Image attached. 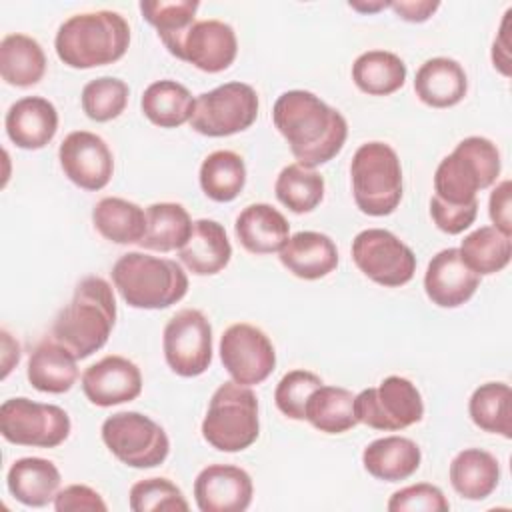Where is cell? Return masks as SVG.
Returning <instances> with one entry per match:
<instances>
[{"label":"cell","instance_id":"6da1fadb","mask_svg":"<svg viewBox=\"0 0 512 512\" xmlns=\"http://www.w3.org/2000/svg\"><path fill=\"white\" fill-rule=\"evenodd\" d=\"M272 122L288 142L292 156L306 168H316L340 154L348 136L346 118L308 90L280 94Z\"/></svg>","mask_w":512,"mask_h":512},{"label":"cell","instance_id":"7a4b0ae2","mask_svg":"<svg viewBox=\"0 0 512 512\" xmlns=\"http://www.w3.org/2000/svg\"><path fill=\"white\" fill-rule=\"evenodd\" d=\"M116 322V296L102 276L82 278L72 300L54 318L50 336L78 360L98 352L110 338Z\"/></svg>","mask_w":512,"mask_h":512},{"label":"cell","instance_id":"3957f363","mask_svg":"<svg viewBox=\"0 0 512 512\" xmlns=\"http://www.w3.org/2000/svg\"><path fill=\"white\" fill-rule=\"evenodd\" d=\"M130 46V26L114 10L74 14L56 32L54 48L58 58L78 70L114 64Z\"/></svg>","mask_w":512,"mask_h":512},{"label":"cell","instance_id":"277c9868","mask_svg":"<svg viewBox=\"0 0 512 512\" xmlns=\"http://www.w3.org/2000/svg\"><path fill=\"white\" fill-rule=\"evenodd\" d=\"M110 274L122 300L140 310L168 308L188 292L186 272L170 258L128 252L114 262Z\"/></svg>","mask_w":512,"mask_h":512},{"label":"cell","instance_id":"5b68a950","mask_svg":"<svg viewBox=\"0 0 512 512\" xmlns=\"http://www.w3.org/2000/svg\"><path fill=\"white\" fill-rule=\"evenodd\" d=\"M500 168L496 144L484 136H468L438 164L434 198L454 206L476 202V192L490 188L498 180Z\"/></svg>","mask_w":512,"mask_h":512},{"label":"cell","instance_id":"8992f818","mask_svg":"<svg viewBox=\"0 0 512 512\" xmlns=\"http://www.w3.org/2000/svg\"><path fill=\"white\" fill-rule=\"evenodd\" d=\"M352 194L360 212L388 216L402 200V166L396 150L386 142L362 144L350 164Z\"/></svg>","mask_w":512,"mask_h":512},{"label":"cell","instance_id":"52a82bcc","mask_svg":"<svg viewBox=\"0 0 512 512\" xmlns=\"http://www.w3.org/2000/svg\"><path fill=\"white\" fill-rule=\"evenodd\" d=\"M260 434L258 398L250 386L234 380L216 388L202 420V438L220 452H242Z\"/></svg>","mask_w":512,"mask_h":512},{"label":"cell","instance_id":"ba28073f","mask_svg":"<svg viewBox=\"0 0 512 512\" xmlns=\"http://www.w3.org/2000/svg\"><path fill=\"white\" fill-rule=\"evenodd\" d=\"M102 442L126 466L154 468L170 452L166 430L142 412H116L102 422Z\"/></svg>","mask_w":512,"mask_h":512},{"label":"cell","instance_id":"9c48e42d","mask_svg":"<svg viewBox=\"0 0 512 512\" xmlns=\"http://www.w3.org/2000/svg\"><path fill=\"white\" fill-rule=\"evenodd\" d=\"M258 94L246 82H226L196 98L190 126L210 138L238 134L258 118Z\"/></svg>","mask_w":512,"mask_h":512},{"label":"cell","instance_id":"30bf717a","mask_svg":"<svg viewBox=\"0 0 512 512\" xmlns=\"http://www.w3.org/2000/svg\"><path fill=\"white\" fill-rule=\"evenodd\" d=\"M70 428L68 412L56 404L18 396L0 406V434L16 446L56 448L70 436Z\"/></svg>","mask_w":512,"mask_h":512},{"label":"cell","instance_id":"8fae6325","mask_svg":"<svg viewBox=\"0 0 512 512\" xmlns=\"http://www.w3.org/2000/svg\"><path fill=\"white\" fill-rule=\"evenodd\" d=\"M354 412L358 422L368 428L396 432L422 420L424 402L408 378L388 376L354 398Z\"/></svg>","mask_w":512,"mask_h":512},{"label":"cell","instance_id":"7c38bea8","mask_svg":"<svg viewBox=\"0 0 512 512\" xmlns=\"http://www.w3.org/2000/svg\"><path fill=\"white\" fill-rule=\"evenodd\" d=\"M352 260L366 278L386 288L408 284L416 272L412 248L384 228L358 232L352 240Z\"/></svg>","mask_w":512,"mask_h":512},{"label":"cell","instance_id":"4fadbf2b","mask_svg":"<svg viewBox=\"0 0 512 512\" xmlns=\"http://www.w3.org/2000/svg\"><path fill=\"white\" fill-rule=\"evenodd\" d=\"M162 350L170 370L184 378L200 376L212 362V326L196 308L178 310L164 326Z\"/></svg>","mask_w":512,"mask_h":512},{"label":"cell","instance_id":"5bb4252c","mask_svg":"<svg viewBox=\"0 0 512 512\" xmlns=\"http://www.w3.org/2000/svg\"><path fill=\"white\" fill-rule=\"evenodd\" d=\"M220 360L234 382L254 386L274 372L276 350L258 326L238 322L228 326L220 338Z\"/></svg>","mask_w":512,"mask_h":512},{"label":"cell","instance_id":"9a60e30c","mask_svg":"<svg viewBox=\"0 0 512 512\" xmlns=\"http://www.w3.org/2000/svg\"><path fill=\"white\" fill-rule=\"evenodd\" d=\"M58 160L64 176L82 190H102L114 174V156L102 136L76 130L70 132L60 148Z\"/></svg>","mask_w":512,"mask_h":512},{"label":"cell","instance_id":"2e32d148","mask_svg":"<svg viewBox=\"0 0 512 512\" xmlns=\"http://www.w3.org/2000/svg\"><path fill=\"white\" fill-rule=\"evenodd\" d=\"M252 494L250 474L234 464H208L194 480V500L200 512H244Z\"/></svg>","mask_w":512,"mask_h":512},{"label":"cell","instance_id":"e0dca14e","mask_svg":"<svg viewBox=\"0 0 512 512\" xmlns=\"http://www.w3.org/2000/svg\"><path fill=\"white\" fill-rule=\"evenodd\" d=\"M238 40L230 24L222 20H196L184 34L176 58L202 72L216 74L236 60Z\"/></svg>","mask_w":512,"mask_h":512},{"label":"cell","instance_id":"ac0fdd59","mask_svg":"<svg viewBox=\"0 0 512 512\" xmlns=\"http://www.w3.org/2000/svg\"><path fill=\"white\" fill-rule=\"evenodd\" d=\"M82 392L100 408L132 402L142 392V372L132 360L110 354L84 370Z\"/></svg>","mask_w":512,"mask_h":512},{"label":"cell","instance_id":"d6986e66","mask_svg":"<svg viewBox=\"0 0 512 512\" xmlns=\"http://www.w3.org/2000/svg\"><path fill=\"white\" fill-rule=\"evenodd\" d=\"M478 284L480 276L464 264L458 248H444L432 256L424 274L426 296L440 308H458L466 304L474 296Z\"/></svg>","mask_w":512,"mask_h":512},{"label":"cell","instance_id":"ffe728a7","mask_svg":"<svg viewBox=\"0 0 512 512\" xmlns=\"http://www.w3.org/2000/svg\"><path fill=\"white\" fill-rule=\"evenodd\" d=\"M4 126L12 144L22 150H40L56 136L58 112L48 98L24 96L8 108Z\"/></svg>","mask_w":512,"mask_h":512},{"label":"cell","instance_id":"44dd1931","mask_svg":"<svg viewBox=\"0 0 512 512\" xmlns=\"http://www.w3.org/2000/svg\"><path fill=\"white\" fill-rule=\"evenodd\" d=\"M282 266L302 280H318L338 266V248L322 232L304 230L288 238L278 252Z\"/></svg>","mask_w":512,"mask_h":512},{"label":"cell","instance_id":"7402d4cb","mask_svg":"<svg viewBox=\"0 0 512 512\" xmlns=\"http://www.w3.org/2000/svg\"><path fill=\"white\" fill-rule=\"evenodd\" d=\"M180 262L196 276H212L224 270L232 258V246L220 222L210 218L194 220L192 232L178 250Z\"/></svg>","mask_w":512,"mask_h":512},{"label":"cell","instance_id":"603a6c76","mask_svg":"<svg viewBox=\"0 0 512 512\" xmlns=\"http://www.w3.org/2000/svg\"><path fill=\"white\" fill-rule=\"evenodd\" d=\"M78 358L52 336H46L30 352L26 376L32 388L46 394H64L78 380Z\"/></svg>","mask_w":512,"mask_h":512},{"label":"cell","instance_id":"cb8c5ba5","mask_svg":"<svg viewBox=\"0 0 512 512\" xmlns=\"http://www.w3.org/2000/svg\"><path fill=\"white\" fill-rule=\"evenodd\" d=\"M414 92L430 108H450L464 100L468 76L454 58L436 56L416 70Z\"/></svg>","mask_w":512,"mask_h":512},{"label":"cell","instance_id":"d4e9b609","mask_svg":"<svg viewBox=\"0 0 512 512\" xmlns=\"http://www.w3.org/2000/svg\"><path fill=\"white\" fill-rule=\"evenodd\" d=\"M234 234L238 242L252 254L280 252L290 238V224L280 210L266 202L246 206L236 222Z\"/></svg>","mask_w":512,"mask_h":512},{"label":"cell","instance_id":"484cf974","mask_svg":"<svg viewBox=\"0 0 512 512\" xmlns=\"http://www.w3.org/2000/svg\"><path fill=\"white\" fill-rule=\"evenodd\" d=\"M62 476L52 460L26 456L16 460L6 474L8 492L24 506L42 508L54 502Z\"/></svg>","mask_w":512,"mask_h":512},{"label":"cell","instance_id":"4316f807","mask_svg":"<svg viewBox=\"0 0 512 512\" xmlns=\"http://www.w3.org/2000/svg\"><path fill=\"white\" fill-rule=\"evenodd\" d=\"M422 452L406 436H384L370 442L362 452L364 470L384 482H400L420 468Z\"/></svg>","mask_w":512,"mask_h":512},{"label":"cell","instance_id":"83f0119b","mask_svg":"<svg viewBox=\"0 0 512 512\" xmlns=\"http://www.w3.org/2000/svg\"><path fill=\"white\" fill-rule=\"evenodd\" d=\"M46 72V54L40 42L28 34H6L0 42V76L6 84L28 88Z\"/></svg>","mask_w":512,"mask_h":512},{"label":"cell","instance_id":"f1b7e54d","mask_svg":"<svg viewBox=\"0 0 512 512\" xmlns=\"http://www.w3.org/2000/svg\"><path fill=\"white\" fill-rule=\"evenodd\" d=\"M500 482V464L482 448H466L450 462V484L466 500L488 498Z\"/></svg>","mask_w":512,"mask_h":512},{"label":"cell","instance_id":"f546056e","mask_svg":"<svg viewBox=\"0 0 512 512\" xmlns=\"http://www.w3.org/2000/svg\"><path fill=\"white\" fill-rule=\"evenodd\" d=\"M92 224L114 244H136L146 234V212L126 198L106 196L92 210Z\"/></svg>","mask_w":512,"mask_h":512},{"label":"cell","instance_id":"4dcf8cb0","mask_svg":"<svg viewBox=\"0 0 512 512\" xmlns=\"http://www.w3.org/2000/svg\"><path fill=\"white\" fill-rule=\"evenodd\" d=\"M196 98L190 90L176 80H156L152 82L140 100L144 116L160 128H178L190 122L194 114Z\"/></svg>","mask_w":512,"mask_h":512},{"label":"cell","instance_id":"1f68e13d","mask_svg":"<svg viewBox=\"0 0 512 512\" xmlns=\"http://www.w3.org/2000/svg\"><path fill=\"white\" fill-rule=\"evenodd\" d=\"M192 218L178 202H154L146 208V234L138 242L146 250H180L192 232Z\"/></svg>","mask_w":512,"mask_h":512},{"label":"cell","instance_id":"d6a6232c","mask_svg":"<svg viewBox=\"0 0 512 512\" xmlns=\"http://www.w3.org/2000/svg\"><path fill=\"white\" fill-rule=\"evenodd\" d=\"M404 60L388 50L362 52L352 64V80L368 96H388L406 82Z\"/></svg>","mask_w":512,"mask_h":512},{"label":"cell","instance_id":"836d02e7","mask_svg":"<svg viewBox=\"0 0 512 512\" xmlns=\"http://www.w3.org/2000/svg\"><path fill=\"white\" fill-rule=\"evenodd\" d=\"M354 394L342 386L322 384L306 402L304 420L324 434H342L358 424L354 412Z\"/></svg>","mask_w":512,"mask_h":512},{"label":"cell","instance_id":"e575fe53","mask_svg":"<svg viewBox=\"0 0 512 512\" xmlns=\"http://www.w3.org/2000/svg\"><path fill=\"white\" fill-rule=\"evenodd\" d=\"M200 188L214 202H232L244 190L246 164L234 150H216L200 164Z\"/></svg>","mask_w":512,"mask_h":512},{"label":"cell","instance_id":"d590c367","mask_svg":"<svg viewBox=\"0 0 512 512\" xmlns=\"http://www.w3.org/2000/svg\"><path fill=\"white\" fill-rule=\"evenodd\" d=\"M460 258L478 276L504 270L512 258V240L494 226H482L460 242Z\"/></svg>","mask_w":512,"mask_h":512},{"label":"cell","instance_id":"8d00e7d4","mask_svg":"<svg viewBox=\"0 0 512 512\" xmlns=\"http://www.w3.org/2000/svg\"><path fill=\"white\" fill-rule=\"evenodd\" d=\"M198 8H200V2L196 0H142L140 2V12L144 20L156 28L162 44L168 48L172 56H176L184 34L196 22L194 16Z\"/></svg>","mask_w":512,"mask_h":512},{"label":"cell","instance_id":"74e56055","mask_svg":"<svg viewBox=\"0 0 512 512\" xmlns=\"http://www.w3.org/2000/svg\"><path fill=\"white\" fill-rule=\"evenodd\" d=\"M472 422L490 434L512 436V390L504 382L480 384L468 402Z\"/></svg>","mask_w":512,"mask_h":512},{"label":"cell","instance_id":"f35d334b","mask_svg":"<svg viewBox=\"0 0 512 512\" xmlns=\"http://www.w3.org/2000/svg\"><path fill=\"white\" fill-rule=\"evenodd\" d=\"M274 192L282 206H286L294 214H306L322 202L324 178L314 168H306L294 162L280 170Z\"/></svg>","mask_w":512,"mask_h":512},{"label":"cell","instance_id":"ab89813d","mask_svg":"<svg viewBox=\"0 0 512 512\" xmlns=\"http://www.w3.org/2000/svg\"><path fill=\"white\" fill-rule=\"evenodd\" d=\"M130 88L114 76H100L82 88V110L94 122H110L118 118L128 104Z\"/></svg>","mask_w":512,"mask_h":512},{"label":"cell","instance_id":"60d3db41","mask_svg":"<svg viewBox=\"0 0 512 512\" xmlns=\"http://www.w3.org/2000/svg\"><path fill=\"white\" fill-rule=\"evenodd\" d=\"M130 510L134 512H158V510H170V512H186L190 506L182 494V490L168 478H144L132 484L128 494Z\"/></svg>","mask_w":512,"mask_h":512},{"label":"cell","instance_id":"b9f144b4","mask_svg":"<svg viewBox=\"0 0 512 512\" xmlns=\"http://www.w3.org/2000/svg\"><path fill=\"white\" fill-rule=\"evenodd\" d=\"M322 384V378L310 370H290L280 378L274 390V402L284 416L304 420L306 402Z\"/></svg>","mask_w":512,"mask_h":512},{"label":"cell","instance_id":"7bdbcfd3","mask_svg":"<svg viewBox=\"0 0 512 512\" xmlns=\"http://www.w3.org/2000/svg\"><path fill=\"white\" fill-rule=\"evenodd\" d=\"M390 512H448L450 502L444 492L428 482L412 484L396 490L388 500Z\"/></svg>","mask_w":512,"mask_h":512},{"label":"cell","instance_id":"ee69618b","mask_svg":"<svg viewBox=\"0 0 512 512\" xmlns=\"http://www.w3.org/2000/svg\"><path fill=\"white\" fill-rule=\"evenodd\" d=\"M478 214V200L470 202V204H462V206H454V204H444L440 200H436L432 196L430 200V216L434 220V224L438 226V230L456 236L462 234L466 228H470V224L476 220Z\"/></svg>","mask_w":512,"mask_h":512},{"label":"cell","instance_id":"f6af8a7d","mask_svg":"<svg viewBox=\"0 0 512 512\" xmlns=\"http://www.w3.org/2000/svg\"><path fill=\"white\" fill-rule=\"evenodd\" d=\"M54 510L56 512H78V510L106 512L108 506L94 488L86 484H70L58 490L54 498Z\"/></svg>","mask_w":512,"mask_h":512},{"label":"cell","instance_id":"bcb514c9","mask_svg":"<svg viewBox=\"0 0 512 512\" xmlns=\"http://www.w3.org/2000/svg\"><path fill=\"white\" fill-rule=\"evenodd\" d=\"M510 180H502L496 184V188L490 194L488 202V214L494 222V228H498L502 234L512 236V218H510Z\"/></svg>","mask_w":512,"mask_h":512},{"label":"cell","instance_id":"7dc6e473","mask_svg":"<svg viewBox=\"0 0 512 512\" xmlns=\"http://www.w3.org/2000/svg\"><path fill=\"white\" fill-rule=\"evenodd\" d=\"M390 8L396 12L398 18H402L406 22H426L440 8V2L400 0V2H390Z\"/></svg>","mask_w":512,"mask_h":512},{"label":"cell","instance_id":"c3c4849f","mask_svg":"<svg viewBox=\"0 0 512 512\" xmlns=\"http://www.w3.org/2000/svg\"><path fill=\"white\" fill-rule=\"evenodd\" d=\"M512 14V8L506 10L504 14V20L500 24V32L492 44V62H494V68H498L504 76H510V40H508V32H506V26H508V18Z\"/></svg>","mask_w":512,"mask_h":512},{"label":"cell","instance_id":"681fc988","mask_svg":"<svg viewBox=\"0 0 512 512\" xmlns=\"http://www.w3.org/2000/svg\"><path fill=\"white\" fill-rule=\"evenodd\" d=\"M2 350H4V354H2V368H4L2 378H6L8 372L12 370V366L18 364V360H20V344L6 330H2Z\"/></svg>","mask_w":512,"mask_h":512},{"label":"cell","instance_id":"f907efd6","mask_svg":"<svg viewBox=\"0 0 512 512\" xmlns=\"http://www.w3.org/2000/svg\"><path fill=\"white\" fill-rule=\"evenodd\" d=\"M386 6H390V2H376L374 6H372V4H358V2H350V8H354V10H362V12H376V10L386 8Z\"/></svg>","mask_w":512,"mask_h":512}]
</instances>
